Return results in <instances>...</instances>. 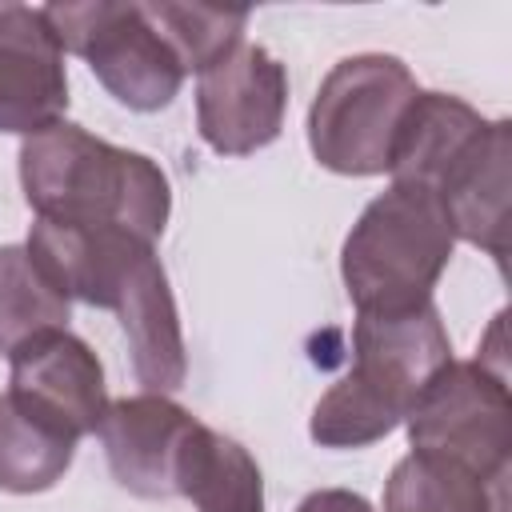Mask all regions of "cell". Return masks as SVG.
I'll use <instances>...</instances> for the list:
<instances>
[{
  "mask_svg": "<svg viewBox=\"0 0 512 512\" xmlns=\"http://www.w3.org/2000/svg\"><path fill=\"white\" fill-rule=\"evenodd\" d=\"M20 188L36 220L124 228L140 240H156L172 212L168 176L152 156L116 148L68 120L20 144Z\"/></svg>",
  "mask_w": 512,
  "mask_h": 512,
  "instance_id": "6da1fadb",
  "label": "cell"
},
{
  "mask_svg": "<svg viewBox=\"0 0 512 512\" xmlns=\"http://www.w3.org/2000/svg\"><path fill=\"white\" fill-rule=\"evenodd\" d=\"M444 364H452V340L436 304L356 316L352 372L316 400L308 420L312 440L320 448H364L384 440L404 424Z\"/></svg>",
  "mask_w": 512,
  "mask_h": 512,
  "instance_id": "7a4b0ae2",
  "label": "cell"
},
{
  "mask_svg": "<svg viewBox=\"0 0 512 512\" xmlns=\"http://www.w3.org/2000/svg\"><path fill=\"white\" fill-rule=\"evenodd\" d=\"M452 248L456 232L436 192L416 184L380 192L340 248V276L356 316L432 304V288L448 268Z\"/></svg>",
  "mask_w": 512,
  "mask_h": 512,
  "instance_id": "3957f363",
  "label": "cell"
},
{
  "mask_svg": "<svg viewBox=\"0 0 512 512\" xmlns=\"http://www.w3.org/2000/svg\"><path fill=\"white\" fill-rule=\"evenodd\" d=\"M420 96L404 60L360 52L332 64L308 108V148L340 176H380L392 164L400 124Z\"/></svg>",
  "mask_w": 512,
  "mask_h": 512,
  "instance_id": "277c9868",
  "label": "cell"
},
{
  "mask_svg": "<svg viewBox=\"0 0 512 512\" xmlns=\"http://www.w3.org/2000/svg\"><path fill=\"white\" fill-rule=\"evenodd\" d=\"M44 16L64 52L80 56L108 96L132 112H160L184 84V64L132 0L44 4Z\"/></svg>",
  "mask_w": 512,
  "mask_h": 512,
  "instance_id": "5b68a950",
  "label": "cell"
},
{
  "mask_svg": "<svg viewBox=\"0 0 512 512\" xmlns=\"http://www.w3.org/2000/svg\"><path fill=\"white\" fill-rule=\"evenodd\" d=\"M412 452L456 460L480 476H508V376L484 360H452L404 416Z\"/></svg>",
  "mask_w": 512,
  "mask_h": 512,
  "instance_id": "8992f818",
  "label": "cell"
},
{
  "mask_svg": "<svg viewBox=\"0 0 512 512\" xmlns=\"http://www.w3.org/2000/svg\"><path fill=\"white\" fill-rule=\"evenodd\" d=\"M288 72L264 48L240 40L196 80V128L220 156L268 148L284 128Z\"/></svg>",
  "mask_w": 512,
  "mask_h": 512,
  "instance_id": "52a82bcc",
  "label": "cell"
},
{
  "mask_svg": "<svg viewBox=\"0 0 512 512\" xmlns=\"http://www.w3.org/2000/svg\"><path fill=\"white\" fill-rule=\"evenodd\" d=\"M8 396L72 440L92 436L108 408L104 368L68 328L36 332L8 356Z\"/></svg>",
  "mask_w": 512,
  "mask_h": 512,
  "instance_id": "ba28073f",
  "label": "cell"
},
{
  "mask_svg": "<svg viewBox=\"0 0 512 512\" xmlns=\"http://www.w3.org/2000/svg\"><path fill=\"white\" fill-rule=\"evenodd\" d=\"M68 72L64 48L44 8H0V132L36 136L64 120Z\"/></svg>",
  "mask_w": 512,
  "mask_h": 512,
  "instance_id": "9c48e42d",
  "label": "cell"
},
{
  "mask_svg": "<svg viewBox=\"0 0 512 512\" xmlns=\"http://www.w3.org/2000/svg\"><path fill=\"white\" fill-rule=\"evenodd\" d=\"M192 424H196V416L160 392L108 400L96 436L104 444L116 484L144 500L176 496L172 468H176L180 440L188 436Z\"/></svg>",
  "mask_w": 512,
  "mask_h": 512,
  "instance_id": "30bf717a",
  "label": "cell"
},
{
  "mask_svg": "<svg viewBox=\"0 0 512 512\" xmlns=\"http://www.w3.org/2000/svg\"><path fill=\"white\" fill-rule=\"evenodd\" d=\"M120 316V328L128 336L132 352V372L148 392H176L188 372L184 356V332H180V312L176 296L168 288V272L156 260V252H140L128 276L120 280L112 308Z\"/></svg>",
  "mask_w": 512,
  "mask_h": 512,
  "instance_id": "8fae6325",
  "label": "cell"
},
{
  "mask_svg": "<svg viewBox=\"0 0 512 512\" xmlns=\"http://www.w3.org/2000/svg\"><path fill=\"white\" fill-rule=\"evenodd\" d=\"M508 160H512V124L488 120L480 140L448 168L436 188V200L448 212L456 240L484 248L496 264H504V232H508Z\"/></svg>",
  "mask_w": 512,
  "mask_h": 512,
  "instance_id": "7c38bea8",
  "label": "cell"
},
{
  "mask_svg": "<svg viewBox=\"0 0 512 512\" xmlns=\"http://www.w3.org/2000/svg\"><path fill=\"white\" fill-rule=\"evenodd\" d=\"M488 120L460 96L448 92H420L400 124L392 148V184H416L436 192L448 168L480 140Z\"/></svg>",
  "mask_w": 512,
  "mask_h": 512,
  "instance_id": "4fadbf2b",
  "label": "cell"
},
{
  "mask_svg": "<svg viewBox=\"0 0 512 512\" xmlns=\"http://www.w3.org/2000/svg\"><path fill=\"white\" fill-rule=\"evenodd\" d=\"M172 492L192 500L196 512H264V476L244 444L232 436L192 424L180 440Z\"/></svg>",
  "mask_w": 512,
  "mask_h": 512,
  "instance_id": "5bb4252c",
  "label": "cell"
},
{
  "mask_svg": "<svg viewBox=\"0 0 512 512\" xmlns=\"http://www.w3.org/2000/svg\"><path fill=\"white\" fill-rule=\"evenodd\" d=\"M384 512H508V476H480L456 460L408 452L384 484Z\"/></svg>",
  "mask_w": 512,
  "mask_h": 512,
  "instance_id": "9a60e30c",
  "label": "cell"
},
{
  "mask_svg": "<svg viewBox=\"0 0 512 512\" xmlns=\"http://www.w3.org/2000/svg\"><path fill=\"white\" fill-rule=\"evenodd\" d=\"M76 444L0 392V492H48L68 472Z\"/></svg>",
  "mask_w": 512,
  "mask_h": 512,
  "instance_id": "2e32d148",
  "label": "cell"
},
{
  "mask_svg": "<svg viewBox=\"0 0 512 512\" xmlns=\"http://www.w3.org/2000/svg\"><path fill=\"white\" fill-rule=\"evenodd\" d=\"M48 328H68V296L48 280L24 244L0 248V356Z\"/></svg>",
  "mask_w": 512,
  "mask_h": 512,
  "instance_id": "e0dca14e",
  "label": "cell"
},
{
  "mask_svg": "<svg viewBox=\"0 0 512 512\" xmlns=\"http://www.w3.org/2000/svg\"><path fill=\"white\" fill-rule=\"evenodd\" d=\"M148 20L160 28L184 72H204L220 56H228L244 40L248 12L244 8H208V4H176V0H152L144 4Z\"/></svg>",
  "mask_w": 512,
  "mask_h": 512,
  "instance_id": "ac0fdd59",
  "label": "cell"
},
{
  "mask_svg": "<svg viewBox=\"0 0 512 512\" xmlns=\"http://www.w3.org/2000/svg\"><path fill=\"white\" fill-rule=\"evenodd\" d=\"M296 512H372V504L348 488H320V492H308Z\"/></svg>",
  "mask_w": 512,
  "mask_h": 512,
  "instance_id": "d6986e66",
  "label": "cell"
}]
</instances>
